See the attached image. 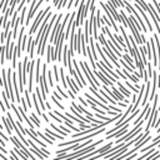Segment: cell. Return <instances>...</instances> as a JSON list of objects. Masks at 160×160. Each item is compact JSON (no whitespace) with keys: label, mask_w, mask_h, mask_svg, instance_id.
<instances>
[{"label":"cell","mask_w":160,"mask_h":160,"mask_svg":"<svg viewBox=\"0 0 160 160\" xmlns=\"http://www.w3.org/2000/svg\"><path fill=\"white\" fill-rule=\"evenodd\" d=\"M111 90H112V91L115 92V95H116V96L120 99V101H125V99H124V96H125V95H124L121 91H119V90H118V89H116L114 85H111Z\"/></svg>","instance_id":"26"},{"label":"cell","mask_w":160,"mask_h":160,"mask_svg":"<svg viewBox=\"0 0 160 160\" xmlns=\"http://www.w3.org/2000/svg\"><path fill=\"white\" fill-rule=\"evenodd\" d=\"M26 41H28V36H24V38H22V41H21V50H25Z\"/></svg>","instance_id":"39"},{"label":"cell","mask_w":160,"mask_h":160,"mask_svg":"<svg viewBox=\"0 0 160 160\" xmlns=\"http://www.w3.org/2000/svg\"><path fill=\"white\" fill-rule=\"evenodd\" d=\"M24 134L29 135V136H30V138H31L34 141H36V142H38V144H39L41 148H46L48 142H42V141H40V139H38V138H36V134L34 132V130H32V129H30V130H26V129H25V130H24Z\"/></svg>","instance_id":"13"},{"label":"cell","mask_w":160,"mask_h":160,"mask_svg":"<svg viewBox=\"0 0 160 160\" xmlns=\"http://www.w3.org/2000/svg\"><path fill=\"white\" fill-rule=\"evenodd\" d=\"M1 120H2V125H4V128L6 129V132L9 134V136H11V132H12V125L10 124V121H9V119H8V116H2L1 118Z\"/></svg>","instance_id":"17"},{"label":"cell","mask_w":160,"mask_h":160,"mask_svg":"<svg viewBox=\"0 0 160 160\" xmlns=\"http://www.w3.org/2000/svg\"><path fill=\"white\" fill-rule=\"evenodd\" d=\"M154 1V5H155V8L158 9V11H159V14H160V2L158 1V0H152Z\"/></svg>","instance_id":"41"},{"label":"cell","mask_w":160,"mask_h":160,"mask_svg":"<svg viewBox=\"0 0 160 160\" xmlns=\"http://www.w3.org/2000/svg\"><path fill=\"white\" fill-rule=\"evenodd\" d=\"M68 2H69V0H61V2H60L56 8H58L59 10H60V9H62V8H66V6H68Z\"/></svg>","instance_id":"36"},{"label":"cell","mask_w":160,"mask_h":160,"mask_svg":"<svg viewBox=\"0 0 160 160\" xmlns=\"http://www.w3.org/2000/svg\"><path fill=\"white\" fill-rule=\"evenodd\" d=\"M51 100H52V101L55 102V105H56L58 108H60L61 110H65V108H64V105H61V104H60V101H59V99H56V98H55V95H52V96H51Z\"/></svg>","instance_id":"32"},{"label":"cell","mask_w":160,"mask_h":160,"mask_svg":"<svg viewBox=\"0 0 160 160\" xmlns=\"http://www.w3.org/2000/svg\"><path fill=\"white\" fill-rule=\"evenodd\" d=\"M30 116H31V120L34 121V124H35L36 126H40V120L38 119V116H36L34 112H31V114H30Z\"/></svg>","instance_id":"34"},{"label":"cell","mask_w":160,"mask_h":160,"mask_svg":"<svg viewBox=\"0 0 160 160\" xmlns=\"http://www.w3.org/2000/svg\"><path fill=\"white\" fill-rule=\"evenodd\" d=\"M85 98H86L88 100H90V101H92L94 104H96L98 106H100L101 109H104V110H106V111H109V110H110V109H109V106H106V105H105V104H104L102 101H100L99 99H95V98H94L92 95H90L89 92H85Z\"/></svg>","instance_id":"12"},{"label":"cell","mask_w":160,"mask_h":160,"mask_svg":"<svg viewBox=\"0 0 160 160\" xmlns=\"http://www.w3.org/2000/svg\"><path fill=\"white\" fill-rule=\"evenodd\" d=\"M60 79H61V85H62L64 88H68L69 84H68L66 78H65V75H64V70H62V68H60Z\"/></svg>","instance_id":"27"},{"label":"cell","mask_w":160,"mask_h":160,"mask_svg":"<svg viewBox=\"0 0 160 160\" xmlns=\"http://www.w3.org/2000/svg\"><path fill=\"white\" fill-rule=\"evenodd\" d=\"M45 104H46V108H48V109H49V110H51V106H50V104H49V102H48V101H46V102H45Z\"/></svg>","instance_id":"48"},{"label":"cell","mask_w":160,"mask_h":160,"mask_svg":"<svg viewBox=\"0 0 160 160\" xmlns=\"http://www.w3.org/2000/svg\"><path fill=\"white\" fill-rule=\"evenodd\" d=\"M116 85H118V88L120 89V91H121L126 98H130V91H128V90H126V88H125L120 81H118V80H116Z\"/></svg>","instance_id":"24"},{"label":"cell","mask_w":160,"mask_h":160,"mask_svg":"<svg viewBox=\"0 0 160 160\" xmlns=\"http://www.w3.org/2000/svg\"><path fill=\"white\" fill-rule=\"evenodd\" d=\"M72 65H74V68H75V70H76V72L79 74V76H80V79H81V81H82V84H84V86H86V81H85V79H84V76H82V74H81V71H80V68H79V64H78V61H76L75 59H72Z\"/></svg>","instance_id":"21"},{"label":"cell","mask_w":160,"mask_h":160,"mask_svg":"<svg viewBox=\"0 0 160 160\" xmlns=\"http://www.w3.org/2000/svg\"><path fill=\"white\" fill-rule=\"evenodd\" d=\"M40 65H41V60H40V58H39V59L36 60V65H35V69H36V70H35V74H36V78H35V79H36V82H39V81H40V78H41V76H40Z\"/></svg>","instance_id":"23"},{"label":"cell","mask_w":160,"mask_h":160,"mask_svg":"<svg viewBox=\"0 0 160 160\" xmlns=\"http://www.w3.org/2000/svg\"><path fill=\"white\" fill-rule=\"evenodd\" d=\"M79 101H80V102H81V105H84L85 108H88V106L90 105V104H89V101H85V100H84L81 96H79Z\"/></svg>","instance_id":"40"},{"label":"cell","mask_w":160,"mask_h":160,"mask_svg":"<svg viewBox=\"0 0 160 160\" xmlns=\"http://www.w3.org/2000/svg\"><path fill=\"white\" fill-rule=\"evenodd\" d=\"M142 122H144V120H141L139 124H136V126H135L131 131H129V132H126L124 136L119 138V139H118V141H115V142H116V144H119V142H125V141H130L131 139H134V136H135V135H138L140 131H142V130H141V125H142Z\"/></svg>","instance_id":"3"},{"label":"cell","mask_w":160,"mask_h":160,"mask_svg":"<svg viewBox=\"0 0 160 160\" xmlns=\"http://www.w3.org/2000/svg\"><path fill=\"white\" fill-rule=\"evenodd\" d=\"M56 90H58V91H60V94H61V96H62L64 99H68V98L70 96L69 94H66V92H65V91H64V90L60 88V85H56Z\"/></svg>","instance_id":"33"},{"label":"cell","mask_w":160,"mask_h":160,"mask_svg":"<svg viewBox=\"0 0 160 160\" xmlns=\"http://www.w3.org/2000/svg\"><path fill=\"white\" fill-rule=\"evenodd\" d=\"M155 151H156V150H155L154 148H151V149H150V151H148V152H145V154H142V155H140L139 158H140V159H148V158H149L150 155H152V154H154Z\"/></svg>","instance_id":"31"},{"label":"cell","mask_w":160,"mask_h":160,"mask_svg":"<svg viewBox=\"0 0 160 160\" xmlns=\"http://www.w3.org/2000/svg\"><path fill=\"white\" fill-rule=\"evenodd\" d=\"M134 1H136L145 11H148L149 14H150V16H151V19H152V21H154V24H155V28H156V31L160 34V16L158 15V12L155 11V9H154V6L152 5H150V4H146L144 0H134Z\"/></svg>","instance_id":"1"},{"label":"cell","mask_w":160,"mask_h":160,"mask_svg":"<svg viewBox=\"0 0 160 160\" xmlns=\"http://www.w3.org/2000/svg\"><path fill=\"white\" fill-rule=\"evenodd\" d=\"M46 75H48V69H46V64L42 65V72H41V78H40V89H41V94H42V98L44 100H46V94L50 91L49 88H48V81H46Z\"/></svg>","instance_id":"4"},{"label":"cell","mask_w":160,"mask_h":160,"mask_svg":"<svg viewBox=\"0 0 160 160\" xmlns=\"http://www.w3.org/2000/svg\"><path fill=\"white\" fill-rule=\"evenodd\" d=\"M36 2H38V0H32V1H31V5H30V10H29V11H32V9H34V6L36 5Z\"/></svg>","instance_id":"42"},{"label":"cell","mask_w":160,"mask_h":160,"mask_svg":"<svg viewBox=\"0 0 160 160\" xmlns=\"http://www.w3.org/2000/svg\"><path fill=\"white\" fill-rule=\"evenodd\" d=\"M52 70H54V74H55V80H56V81H59V80H60V76H59L58 66H56V65H54V66H52Z\"/></svg>","instance_id":"37"},{"label":"cell","mask_w":160,"mask_h":160,"mask_svg":"<svg viewBox=\"0 0 160 160\" xmlns=\"http://www.w3.org/2000/svg\"><path fill=\"white\" fill-rule=\"evenodd\" d=\"M120 15H121V18H122V26H124V28H129V21H128L129 19L126 18V15H125V12L120 10Z\"/></svg>","instance_id":"29"},{"label":"cell","mask_w":160,"mask_h":160,"mask_svg":"<svg viewBox=\"0 0 160 160\" xmlns=\"http://www.w3.org/2000/svg\"><path fill=\"white\" fill-rule=\"evenodd\" d=\"M18 138H19V136H18ZM18 138H15V136H11V138H10L11 142H12L14 145H16V146H18V148H19V149H20L21 151H24V152H25V154H26V155H28V156H29L30 159H35V158H38L36 155L34 156V155H32V154H31L30 151H28V150H26V148H25V144H24V142L21 144V142H20V140H19Z\"/></svg>","instance_id":"6"},{"label":"cell","mask_w":160,"mask_h":160,"mask_svg":"<svg viewBox=\"0 0 160 160\" xmlns=\"http://www.w3.org/2000/svg\"><path fill=\"white\" fill-rule=\"evenodd\" d=\"M44 1H46V0H38V2H36V5L34 6V9H32V11H28V18H26V21H25V24L26 25H29L30 24V19L34 16V14H35V11L38 10V8H40V5L44 2Z\"/></svg>","instance_id":"15"},{"label":"cell","mask_w":160,"mask_h":160,"mask_svg":"<svg viewBox=\"0 0 160 160\" xmlns=\"http://www.w3.org/2000/svg\"><path fill=\"white\" fill-rule=\"evenodd\" d=\"M129 148H130V145H129V142H128V144H125L122 148H120V149H119V150H118L110 159H120V156H121L122 154H125V152L129 150Z\"/></svg>","instance_id":"16"},{"label":"cell","mask_w":160,"mask_h":160,"mask_svg":"<svg viewBox=\"0 0 160 160\" xmlns=\"http://www.w3.org/2000/svg\"><path fill=\"white\" fill-rule=\"evenodd\" d=\"M128 130H129V122L125 124V125L120 129V131H115V132H112V134H110V135H106V139H119L120 136L125 135V134L128 132Z\"/></svg>","instance_id":"10"},{"label":"cell","mask_w":160,"mask_h":160,"mask_svg":"<svg viewBox=\"0 0 160 160\" xmlns=\"http://www.w3.org/2000/svg\"><path fill=\"white\" fill-rule=\"evenodd\" d=\"M100 6L104 9V11H105V15H106V16L110 19V21H111V24H112V29H114V31L119 32V29H118V26H116V22L114 21L115 19H114V16H112V14H111V11H110V9H109L108 4H104L102 1H100Z\"/></svg>","instance_id":"7"},{"label":"cell","mask_w":160,"mask_h":160,"mask_svg":"<svg viewBox=\"0 0 160 160\" xmlns=\"http://www.w3.org/2000/svg\"><path fill=\"white\" fill-rule=\"evenodd\" d=\"M118 104H119V106H121V108H125V106L128 105V102H120V101H118Z\"/></svg>","instance_id":"44"},{"label":"cell","mask_w":160,"mask_h":160,"mask_svg":"<svg viewBox=\"0 0 160 160\" xmlns=\"http://www.w3.org/2000/svg\"><path fill=\"white\" fill-rule=\"evenodd\" d=\"M125 84H126V85L130 88V90H131V91H134L135 94L138 92V88H136V86H132V85H130V81H128V79L125 80Z\"/></svg>","instance_id":"38"},{"label":"cell","mask_w":160,"mask_h":160,"mask_svg":"<svg viewBox=\"0 0 160 160\" xmlns=\"http://www.w3.org/2000/svg\"><path fill=\"white\" fill-rule=\"evenodd\" d=\"M52 71H50V70H48V78H49V84H50V88H52L54 86V81H52V74H51Z\"/></svg>","instance_id":"35"},{"label":"cell","mask_w":160,"mask_h":160,"mask_svg":"<svg viewBox=\"0 0 160 160\" xmlns=\"http://www.w3.org/2000/svg\"><path fill=\"white\" fill-rule=\"evenodd\" d=\"M80 32H81V30L79 29L78 30V35H76V40H75V49H76V51H78V54L80 55V54H82L81 52V38H80Z\"/></svg>","instance_id":"18"},{"label":"cell","mask_w":160,"mask_h":160,"mask_svg":"<svg viewBox=\"0 0 160 160\" xmlns=\"http://www.w3.org/2000/svg\"><path fill=\"white\" fill-rule=\"evenodd\" d=\"M60 2H61V0H54V5H55V6H58Z\"/></svg>","instance_id":"47"},{"label":"cell","mask_w":160,"mask_h":160,"mask_svg":"<svg viewBox=\"0 0 160 160\" xmlns=\"http://www.w3.org/2000/svg\"><path fill=\"white\" fill-rule=\"evenodd\" d=\"M61 16H62V14L60 12V15L58 16V19H56V21H55V24H54V29H52V31H51V38H50V44L51 42H55V39L58 38V34H59V29H60V25H61Z\"/></svg>","instance_id":"8"},{"label":"cell","mask_w":160,"mask_h":160,"mask_svg":"<svg viewBox=\"0 0 160 160\" xmlns=\"http://www.w3.org/2000/svg\"><path fill=\"white\" fill-rule=\"evenodd\" d=\"M50 128H52V129H54L55 131H58V132H60V134H61V135H64V136H66V135H69V134H68L66 131H64V130H62L61 128H56V126H55V125H54L52 122H50Z\"/></svg>","instance_id":"30"},{"label":"cell","mask_w":160,"mask_h":160,"mask_svg":"<svg viewBox=\"0 0 160 160\" xmlns=\"http://www.w3.org/2000/svg\"><path fill=\"white\" fill-rule=\"evenodd\" d=\"M80 68H81V70L84 71V74H85V76L88 78V81L90 82V86H92L94 89H96L98 90V86H100V82L99 81H96V75L94 74V71H91L90 70V66H89V64L86 62V61H80Z\"/></svg>","instance_id":"2"},{"label":"cell","mask_w":160,"mask_h":160,"mask_svg":"<svg viewBox=\"0 0 160 160\" xmlns=\"http://www.w3.org/2000/svg\"><path fill=\"white\" fill-rule=\"evenodd\" d=\"M92 71H94V74H95V75H96V76H98V78H99V79H100L105 85H108V86H109V85H110V86H111V85H114V82H112L111 80H109V79L104 75V72H102V71H100V69H99V70H96V69H95V70H92Z\"/></svg>","instance_id":"14"},{"label":"cell","mask_w":160,"mask_h":160,"mask_svg":"<svg viewBox=\"0 0 160 160\" xmlns=\"http://www.w3.org/2000/svg\"><path fill=\"white\" fill-rule=\"evenodd\" d=\"M135 8H136V10L141 14V16H142V19H144L145 24L148 25V28H149V32H151V31H152V25H151V22H150V20H149V18H148V16H146V14H145V10H144V9H142V8H141L136 1H135Z\"/></svg>","instance_id":"9"},{"label":"cell","mask_w":160,"mask_h":160,"mask_svg":"<svg viewBox=\"0 0 160 160\" xmlns=\"http://www.w3.org/2000/svg\"><path fill=\"white\" fill-rule=\"evenodd\" d=\"M52 52H54V48L51 45L46 46V62L52 61Z\"/></svg>","instance_id":"22"},{"label":"cell","mask_w":160,"mask_h":160,"mask_svg":"<svg viewBox=\"0 0 160 160\" xmlns=\"http://www.w3.org/2000/svg\"><path fill=\"white\" fill-rule=\"evenodd\" d=\"M42 119H44V120H45L46 122H50V120H49V118H48V116H46L45 114H42Z\"/></svg>","instance_id":"45"},{"label":"cell","mask_w":160,"mask_h":160,"mask_svg":"<svg viewBox=\"0 0 160 160\" xmlns=\"http://www.w3.org/2000/svg\"><path fill=\"white\" fill-rule=\"evenodd\" d=\"M158 132H160V126H159V128H158Z\"/></svg>","instance_id":"51"},{"label":"cell","mask_w":160,"mask_h":160,"mask_svg":"<svg viewBox=\"0 0 160 160\" xmlns=\"http://www.w3.org/2000/svg\"><path fill=\"white\" fill-rule=\"evenodd\" d=\"M49 10H50V6H48L45 10H41V11L38 14V16L35 18V21L32 22V25H31V28H30V31H29L30 35L36 31V29H38V26L40 25V22H42V20L45 19V16L49 14Z\"/></svg>","instance_id":"5"},{"label":"cell","mask_w":160,"mask_h":160,"mask_svg":"<svg viewBox=\"0 0 160 160\" xmlns=\"http://www.w3.org/2000/svg\"><path fill=\"white\" fill-rule=\"evenodd\" d=\"M154 159H160V152H159V154H158V155H156Z\"/></svg>","instance_id":"50"},{"label":"cell","mask_w":160,"mask_h":160,"mask_svg":"<svg viewBox=\"0 0 160 160\" xmlns=\"http://www.w3.org/2000/svg\"><path fill=\"white\" fill-rule=\"evenodd\" d=\"M54 95H55V98H56V99H59V100L61 101V96H60L61 94H59V92H58V90H56V91H54Z\"/></svg>","instance_id":"43"},{"label":"cell","mask_w":160,"mask_h":160,"mask_svg":"<svg viewBox=\"0 0 160 160\" xmlns=\"http://www.w3.org/2000/svg\"><path fill=\"white\" fill-rule=\"evenodd\" d=\"M124 60H126V62H128V64H129L134 70L138 68V66H136V64H134V62H132V60H131V58L129 56V54H125V55H124Z\"/></svg>","instance_id":"28"},{"label":"cell","mask_w":160,"mask_h":160,"mask_svg":"<svg viewBox=\"0 0 160 160\" xmlns=\"http://www.w3.org/2000/svg\"><path fill=\"white\" fill-rule=\"evenodd\" d=\"M79 1H80V0H75V2H74V6H79Z\"/></svg>","instance_id":"49"},{"label":"cell","mask_w":160,"mask_h":160,"mask_svg":"<svg viewBox=\"0 0 160 160\" xmlns=\"http://www.w3.org/2000/svg\"><path fill=\"white\" fill-rule=\"evenodd\" d=\"M71 105H72V106H74L76 110H79L80 112H84V114H86V116H88V118H91V116H92L90 111H88L86 109H84V105H82V106H80V105H78L75 101H71Z\"/></svg>","instance_id":"19"},{"label":"cell","mask_w":160,"mask_h":160,"mask_svg":"<svg viewBox=\"0 0 160 160\" xmlns=\"http://www.w3.org/2000/svg\"><path fill=\"white\" fill-rule=\"evenodd\" d=\"M106 4H108V6H109V9H110V11H111V14H112V16H114L115 21H118V22H121V24H122V18H121V15H119V14H118L115 4H114L111 0H109Z\"/></svg>","instance_id":"11"},{"label":"cell","mask_w":160,"mask_h":160,"mask_svg":"<svg viewBox=\"0 0 160 160\" xmlns=\"http://www.w3.org/2000/svg\"><path fill=\"white\" fill-rule=\"evenodd\" d=\"M0 159H1V160H10V159H8V158H5V155H4V152H2V154H0Z\"/></svg>","instance_id":"46"},{"label":"cell","mask_w":160,"mask_h":160,"mask_svg":"<svg viewBox=\"0 0 160 160\" xmlns=\"http://www.w3.org/2000/svg\"><path fill=\"white\" fill-rule=\"evenodd\" d=\"M32 101H34V105H35L36 112H38L40 116H42V112H41V110H40V106H39V99H38V95H36V92H35V95L32 96Z\"/></svg>","instance_id":"25"},{"label":"cell","mask_w":160,"mask_h":160,"mask_svg":"<svg viewBox=\"0 0 160 160\" xmlns=\"http://www.w3.org/2000/svg\"><path fill=\"white\" fill-rule=\"evenodd\" d=\"M45 135H46L48 138H50V136H54V138H56V139H60V140H64V139H65V136H64V135H61L60 132H59V134H56L55 131H50L49 129H45Z\"/></svg>","instance_id":"20"}]
</instances>
